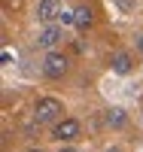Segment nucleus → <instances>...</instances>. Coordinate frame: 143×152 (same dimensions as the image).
<instances>
[{
	"instance_id": "nucleus-1",
	"label": "nucleus",
	"mask_w": 143,
	"mask_h": 152,
	"mask_svg": "<svg viewBox=\"0 0 143 152\" xmlns=\"http://www.w3.org/2000/svg\"><path fill=\"white\" fill-rule=\"evenodd\" d=\"M34 119H37V125H58L61 119H67L64 116V104L58 97H40L34 104Z\"/></svg>"
},
{
	"instance_id": "nucleus-2",
	"label": "nucleus",
	"mask_w": 143,
	"mask_h": 152,
	"mask_svg": "<svg viewBox=\"0 0 143 152\" xmlns=\"http://www.w3.org/2000/svg\"><path fill=\"white\" fill-rule=\"evenodd\" d=\"M67 70H70V58L64 52H58V49L46 52V58H43V76L46 79H64Z\"/></svg>"
},
{
	"instance_id": "nucleus-3",
	"label": "nucleus",
	"mask_w": 143,
	"mask_h": 152,
	"mask_svg": "<svg viewBox=\"0 0 143 152\" xmlns=\"http://www.w3.org/2000/svg\"><path fill=\"white\" fill-rule=\"evenodd\" d=\"M79 134H82V128H79V122H76V119H61L58 125H52V137L61 140V143L79 140Z\"/></svg>"
},
{
	"instance_id": "nucleus-4",
	"label": "nucleus",
	"mask_w": 143,
	"mask_h": 152,
	"mask_svg": "<svg viewBox=\"0 0 143 152\" xmlns=\"http://www.w3.org/2000/svg\"><path fill=\"white\" fill-rule=\"evenodd\" d=\"M64 40V31H61V24H43L40 34H37V46L46 49V52H55V46Z\"/></svg>"
},
{
	"instance_id": "nucleus-5",
	"label": "nucleus",
	"mask_w": 143,
	"mask_h": 152,
	"mask_svg": "<svg viewBox=\"0 0 143 152\" xmlns=\"http://www.w3.org/2000/svg\"><path fill=\"white\" fill-rule=\"evenodd\" d=\"M58 15H61L58 0H40V3H37V21H43V24H55Z\"/></svg>"
},
{
	"instance_id": "nucleus-6",
	"label": "nucleus",
	"mask_w": 143,
	"mask_h": 152,
	"mask_svg": "<svg viewBox=\"0 0 143 152\" xmlns=\"http://www.w3.org/2000/svg\"><path fill=\"white\" fill-rule=\"evenodd\" d=\"M73 21H76V24H73L76 31H88V28L95 24V9L88 6V3L76 6V9H73Z\"/></svg>"
},
{
	"instance_id": "nucleus-7",
	"label": "nucleus",
	"mask_w": 143,
	"mask_h": 152,
	"mask_svg": "<svg viewBox=\"0 0 143 152\" xmlns=\"http://www.w3.org/2000/svg\"><path fill=\"white\" fill-rule=\"evenodd\" d=\"M110 67H113V73L125 76V73H131V70H134V58L128 55V52H116V55L110 58Z\"/></svg>"
},
{
	"instance_id": "nucleus-8",
	"label": "nucleus",
	"mask_w": 143,
	"mask_h": 152,
	"mask_svg": "<svg viewBox=\"0 0 143 152\" xmlns=\"http://www.w3.org/2000/svg\"><path fill=\"white\" fill-rule=\"evenodd\" d=\"M125 110H119V107H113V110H107V125L110 128H125Z\"/></svg>"
},
{
	"instance_id": "nucleus-9",
	"label": "nucleus",
	"mask_w": 143,
	"mask_h": 152,
	"mask_svg": "<svg viewBox=\"0 0 143 152\" xmlns=\"http://www.w3.org/2000/svg\"><path fill=\"white\" fill-rule=\"evenodd\" d=\"M58 21H61V24H76V21H73V12H61Z\"/></svg>"
},
{
	"instance_id": "nucleus-10",
	"label": "nucleus",
	"mask_w": 143,
	"mask_h": 152,
	"mask_svg": "<svg viewBox=\"0 0 143 152\" xmlns=\"http://www.w3.org/2000/svg\"><path fill=\"white\" fill-rule=\"evenodd\" d=\"M137 52H140V55H143V34H140V37H137Z\"/></svg>"
},
{
	"instance_id": "nucleus-11",
	"label": "nucleus",
	"mask_w": 143,
	"mask_h": 152,
	"mask_svg": "<svg viewBox=\"0 0 143 152\" xmlns=\"http://www.w3.org/2000/svg\"><path fill=\"white\" fill-rule=\"evenodd\" d=\"M116 3H119L122 9H128V6H131V0H116Z\"/></svg>"
},
{
	"instance_id": "nucleus-12",
	"label": "nucleus",
	"mask_w": 143,
	"mask_h": 152,
	"mask_svg": "<svg viewBox=\"0 0 143 152\" xmlns=\"http://www.w3.org/2000/svg\"><path fill=\"white\" fill-rule=\"evenodd\" d=\"M61 152H76V149H73V146H64V149H61Z\"/></svg>"
},
{
	"instance_id": "nucleus-13",
	"label": "nucleus",
	"mask_w": 143,
	"mask_h": 152,
	"mask_svg": "<svg viewBox=\"0 0 143 152\" xmlns=\"http://www.w3.org/2000/svg\"><path fill=\"white\" fill-rule=\"evenodd\" d=\"M28 152H43V149H28Z\"/></svg>"
},
{
	"instance_id": "nucleus-14",
	"label": "nucleus",
	"mask_w": 143,
	"mask_h": 152,
	"mask_svg": "<svg viewBox=\"0 0 143 152\" xmlns=\"http://www.w3.org/2000/svg\"><path fill=\"white\" fill-rule=\"evenodd\" d=\"M107 152H119V149H107Z\"/></svg>"
}]
</instances>
